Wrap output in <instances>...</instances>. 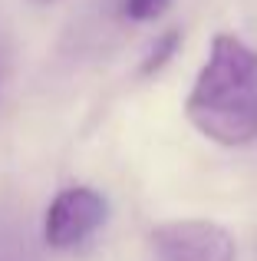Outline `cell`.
Instances as JSON below:
<instances>
[{
	"instance_id": "cell-5",
	"label": "cell",
	"mask_w": 257,
	"mask_h": 261,
	"mask_svg": "<svg viewBox=\"0 0 257 261\" xmlns=\"http://www.w3.org/2000/svg\"><path fill=\"white\" fill-rule=\"evenodd\" d=\"M181 46V33L178 30H165L155 37V43L145 50V57H142V76H155L158 70H165L168 63H172V57L178 53Z\"/></svg>"
},
{
	"instance_id": "cell-2",
	"label": "cell",
	"mask_w": 257,
	"mask_h": 261,
	"mask_svg": "<svg viewBox=\"0 0 257 261\" xmlns=\"http://www.w3.org/2000/svg\"><path fill=\"white\" fill-rule=\"evenodd\" d=\"M109 218V202L89 185H70L50 202L43 215V242L53 251H73L89 242Z\"/></svg>"
},
{
	"instance_id": "cell-7",
	"label": "cell",
	"mask_w": 257,
	"mask_h": 261,
	"mask_svg": "<svg viewBox=\"0 0 257 261\" xmlns=\"http://www.w3.org/2000/svg\"><path fill=\"white\" fill-rule=\"evenodd\" d=\"M33 4H40V7H46V4H56V0H33Z\"/></svg>"
},
{
	"instance_id": "cell-6",
	"label": "cell",
	"mask_w": 257,
	"mask_h": 261,
	"mask_svg": "<svg viewBox=\"0 0 257 261\" xmlns=\"http://www.w3.org/2000/svg\"><path fill=\"white\" fill-rule=\"evenodd\" d=\"M172 0H122V13L135 23H148V20L162 17Z\"/></svg>"
},
{
	"instance_id": "cell-3",
	"label": "cell",
	"mask_w": 257,
	"mask_h": 261,
	"mask_svg": "<svg viewBox=\"0 0 257 261\" xmlns=\"http://www.w3.org/2000/svg\"><path fill=\"white\" fill-rule=\"evenodd\" d=\"M152 261H238V242L218 222L178 218L152 231Z\"/></svg>"
},
{
	"instance_id": "cell-4",
	"label": "cell",
	"mask_w": 257,
	"mask_h": 261,
	"mask_svg": "<svg viewBox=\"0 0 257 261\" xmlns=\"http://www.w3.org/2000/svg\"><path fill=\"white\" fill-rule=\"evenodd\" d=\"M0 261H40L26 212L17 202H0Z\"/></svg>"
},
{
	"instance_id": "cell-1",
	"label": "cell",
	"mask_w": 257,
	"mask_h": 261,
	"mask_svg": "<svg viewBox=\"0 0 257 261\" xmlns=\"http://www.w3.org/2000/svg\"><path fill=\"white\" fill-rule=\"evenodd\" d=\"M185 116L224 149L251 146L257 139V50L234 33H218L185 99Z\"/></svg>"
}]
</instances>
